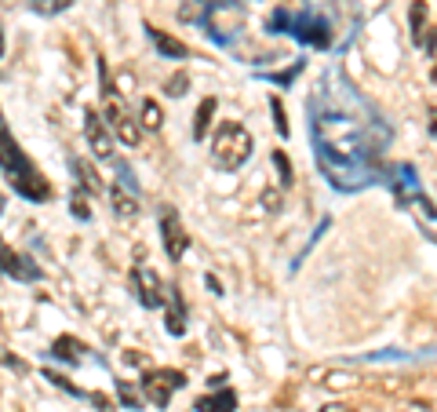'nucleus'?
Masks as SVG:
<instances>
[{
	"label": "nucleus",
	"mask_w": 437,
	"mask_h": 412,
	"mask_svg": "<svg viewBox=\"0 0 437 412\" xmlns=\"http://www.w3.org/2000/svg\"><path fill=\"white\" fill-rule=\"evenodd\" d=\"M310 139L325 179L353 194L376 179L390 128L343 73H328L310 95Z\"/></svg>",
	"instance_id": "obj_1"
},
{
	"label": "nucleus",
	"mask_w": 437,
	"mask_h": 412,
	"mask_svg": "<svg viewBox=\"0 0 437 412\" xmlns=\"http://www.w3.org/2000/svg\"><path fill=\"white\" fill-rule=\"evenodd\" d=\"M0 171L8 176V183L15 186V194H22L26 201H47L52 186L37 171V165L22 153V146L15 142V135L8 132V121L0 114Z\"/></svg>",
	"instance_id": "obj_2"
},
{
	"label": "nucleus",
	"mask_w": 437,
	"mask_h": 412,
	"mask_svg": "<svg viewBox=\"0 0 437 412\" xmlns=\"http://www.w3.org/2000/svg\"><path fill=\"white\" fill-rule=\"evenodd\" d=\"M252 146H255V142H252L245 124L226 121V124H219V132L212 135V161L222 171H237L252 157Z\"/></svg>",
	"instance_id": "obj_3"
},
{
	"label": "nucleus",
	"mask_w": 437,
	"mask_h": 412,
	"mask_svg": "<svg viewBox=\"0 0 437 412\" xmlns=\"http://www.w3.org/2000/svg\"><path fill=\"white\" fill-rule=\"evenodd\" d=\"M291 37L302 47H328L332 44V26L321 15H291Z\"/></svg>",
	"instance_id": "obj_4"
},
{
	"label": "nucleus",
	"mask_w": 437,
	"mask_h": 412,
	"mask_svg": "<svg viewBox=\"0 0 437 412\" xmlns=\"http://www.w3.org/2000/svg\"><path fill=\"white\" fill-rule=\"evenodd\" d=\"M160 241H164V252L171 263H179L183 252L190 248V234L183 230V219L175 208H164V215H160Z\"/></svg>",
	"instance_id": "obj_5"
},
{
	"label": "nucleus",
	"mask_w": 437,
	"mask_h": 412,
	"mask_svg": "<svg viewBox=\"0 0 437 412\" xmlns=\"http://www.w3.org/2000/svg\"><path fill=\"white\" fill-rule=\"evenodd\" d=\"M132 284H135L142 307H150V310L160 307V299H164V296H160V277L150 270V266H135V270H132Z\"/></svg>",
	"instance_id": "obj_6"
},
{
	"label": "nucleus",
	"mask_w": 437,
	"mask_h": 412,
	"mask_svg": "<svg viewBox=\"0 0 437 412\" xmlns=\"http://www.w3.org/2000/svg\"><path fill=\"white\" fill-rule=\"evenodd\" d=\"M84 135L91 142L95 157H113V135H109V128L102 124V117L95 114V109H88V114H84Z\"/></svg>",
	"instance_id": "obj_7"
},
{
	"label": "nucleus",
	"mask_w": 437,
	"mask_h": 412,
	"mask_svg": "<svg viewBox=\"0 0 437 412\" xmlns=\"http://www.w3.org/2000/svg\"><path fill=\"white\" fill-rule=\"evenodd\" d=\"M404 208H412V215H415V223H419V230H423L430 241L437 245V204L427 197V194H415Z\"/></svg>",
	"instance_id": "obj_8"
},
{
	"label": "nucleus",
	"mask_w": 437,
	"mask_h": 412,
	"mask_svg": "<svg viewBox=\"0 0 437 412\" xmlns=\"http://www.w3.org/2000/svg\"><path fill=\"white\" fill-rule=\"evenodd\" d=\"M390 190H394L397 204H408L415 194H423V190H419V179H415V168L412 165H397L390 171Z\"/></svg>",
	"instance_id": "obj_9"
},
{
	"label": "nucleus",
	"mask_w": 437,
	"mask_h": 412,
	"mask_svg": "<svg viewBox=\"0 0 437 412\" xmlns=\"http://www.w3.org/2000/svg\"><path fill=\"white\" fill-rule=\"evenodd\" d=\"M142 390H146V398H150L157 409H168L171 390H175V387H171L160 372H146V376H142Z\"/></svg>",
	"instance_id": "obj_10"
},
{
	"label": "nucleus",
	"mask_w": 437,
	"mask_h": 412,
	"mask_svg": "<svg viewBox=\"0 0 437 412\" xmlns=\"http://www.w3.org/2000/svg\"><path fill=\"white\" fill-rule=\"evenodd\" d=\"M146 29H150V40L157 44V52L164 55V59H175V62L190 59V47H186L179 37H171V33H160V29H153V26H146Z\"/></svg>",
	"instance_id": "obj_11"
},
{
	"label": "nucleus",
	"mask_w": 437,
	"mask_h": 412,
	"mask_svg": "<svg viewBox=\"0 0 437 412\" xmlns=\"http://www.w3.org/2000/svg\"><path fill=\"white\" fill-rule=\"evenodd\" d=\"M168 299H171V307H168V314H164V325H168L171 336H183V332H186V307H183V292H179V289H171V292H168Z\"/></svg>",
	"instance_id": "obj_12"
},
{
	"label": "nucleus",
	"mask_w": 437,
	"mask_h": 412,
	"mask_svg": "<svg viewBox=\"0 0 437 412\" xmlns=\"http://www.w3.org/2000/svg\"><path fill=\"white\" fill-rule=\"evenodd\" d=\"M237 409V394L233 390H219L212 398H201L197 402V412H233Z\"/></svg>",
	"instance_id": "obj_13"
},
{
	"label": "nucleus",
	"mask_w": 437,
	"mask_h": 412,
	"mask_svg": "<svg viewBox=\"0 0 437 412\" xmlns=\"http://www.w3.org/2000/svg\"><path fill=\"white\" fill-rule=\"evenodd\" d=\"M80 351H84V346H80L73 336H59V339L52 343V354H55L59 361H66V365H77V361H80Z\"/></svg>",
	"instance_id": "obj_14"
},
{
	"label": "nucleus",
	"mask_w": 437,
	"mask_h": 412,
	"mask_svg": "<svg viewBox=\"0 0 437 412\" xmlns=\"http://www.w3.org/2000/svg\"><path fill=\"white\" fill-rule=\"evenodd\" d=\"M73 171H77V179H80V190H88V194H102V179L95 176V168L88 161L73 157Z\"/></svg>",
	"instance_id": "obj_15"
},
{
	"label": "nucleus",
	"mask_w": 437,
	"mask_h": 412,
	"mask_svg": "<svg viewBox=\"0 0 437 412\" xmlns=\"http://www.w3.org/2000/svg\"><path fill=\"white\" fill-rule=\"evenodd\" d=\"M109 201H113V212H117V215H135L139 212V204H135V194L132 197H128V190L117 183V186H109Z\"/></svg>",
	"instance_id": "obj_16"
},
{
	"label": "nucleus",
	"mask_w": 437,
	"mask_h": 412,
	"mask_svg": "<svg viewBox=\"0 0 437 412\" xmlns=\"http://www.w3.org/2000/svg\"><path fill=\"white\" fill-rule=\"evenodd\" d=\"M212 117H215V99H201L197 117H193V139H197V142L208 135V124H212Z\"/></svg>",
	"instance_id": "obj_17"
},
{
	"label": "nucleus",
	"mask_w": 437,
	"mask_h": 412,
	"mask_svg": "<svg viewBox=\"0 0 437 412\" xmlns=\"http://www.w3.org/2000/svg\"><path fill=\"white\" fill-rule=\"evenodd\" d=\"M8 274L19 277V281H40V266L29 259V256H15V263H11Z\"/></svg>",
	"instance_id": "obj_18"
},
{
	"label": "nucleus",
	"mask_w": 437,
	"mask_h": 412,
	"mask_svg": "<svg viewBox=\"0 0 437 412\" xmlns=\"http://www.w3.org/2000/svg\"><path fill=\"white\" fill-rule=\"evenodd\" d=\"M160 124H164V114H160V106H157L153 99H146V102H142V128L160 132Z\"/></svg>",
	"instance_id": "obj_19"
},
{
	"label": "nucleus",
	"mask_w": 437,
	"mask_h": 412,
	"mask_svg": "<svg viewBox=\"0 0 437 412\" xmlns=\"http://www.w3.org/2000/svg\"><path fill=\"white\" fill-rule=\"evenodd\" d=\"M117 398H121L124 409H142V394L128 383V379H117Z\"/></svg>",
	"instance_id": "obj_20"
},
{
	"label": "nucleus",
	"mask_w": 437,
	"mask_h": 412,
	"mask_svg": "<svg viewBox=\"0 0 437 412\" xmlns=\"http://www.w3.org/2000/svg\"><path fill=\"white\" fill-rule=\"evenodd\" d=\"M70 212H73L77 219H84V223L91 219V208H88V190H73V194H70Z\"/></svg>",
	"instance_id": "obj_21"
},
{
	"label": "nucleus",
	"mask_w": 437,
	"mask_h": 412,
	"mask_svg": "<svg viewBox=\"0 0 437 412\" xmlns=\"http://www.w3.org/2000/svg\"><path fill=\"white\" fill-rule=\"evenodd\" d=\"M408 22H412V40H423V22H427V4H423V0H415V4H412Z\"/></svg>",
	"instance_id": "obj_22"
},
{
	"label": "nucleus",
	"mask_w": 437,
	"mask_h": 412,
	"mask_svg": "<svg viewBox=\"0 0 437 412\" xmlns=\"http://www.w3.org/2000/svg\"><path fill=\"white\" fill-rule=\"evenodd\" d=\"M73 4V0H29V8H33L37 15H59V11H66Z\"/></svg>",
	"instance_id": "obj_23"
},
{
	"label": "nucleus",
	"mask_w": 437,
	"mask_h": 412,
	"mask_svg": "<svg viewBox=\"0 0 437 412\" xmlns=\"http://www.w3.org/2000/svg\"><path fill=\"white\" fill-rule=\"evenodd\" d=\"M273 168H277V176H281V186H291V161H288V153L284 150H273Z\"/></svg>",
	"instance_id": "obj_24"
},
{
	"label": "nucleus",
	"mask_w": 437,
	"mask_h": 412,
	"mask_svg": "<svg viewBox=\"0 0 437 412\" xmlns=\"http://www.w3.org/2000/svg\"><path fill=\"white\" fill-rule=\"evenodd\" d=\"M270 109H273V128H277V135L288 139V117H284V106L277 95H270Z\"/></svg>",
	"instance_id": "obj_25"
},
{
	"label": "nucleus",
	"mask_w": 437,
	"mask_h": 412,
	"mask_svg": "<svg viewBox=\"0 0 437 412\" xmlns=\"http://www.w3.org/2000/svg\"><path fill=\"white\" fill-rule=\"evenodd\" d=\"M270 33H291V15L284 8H277L270 15Z\"/></svg>",
	"instance_id": "obj_26"
},
{
	"label": "nucleus",
	"mask_w": 437,
	"mask_h": 412,
	"mask_svg": "<svg viewBox=\"0 0 437 412\" xmlns=\"http://www.w3.org/2000/svg\"><path fill=\"white\" fill-rule=\"evenodd\" d=\"M186 88H190V73H175V77H168V84H164V91L171 95V99L186 95Z\"/></svg>",
	"instance_id": "obj_27"
},
{
	"label": "nucleus",
	"mask_w": 437,
	"mask_h": 412,
	"mask_svg": "<svg viewBox=\"0 0 437 412\" xmlns=\"http://www.w3.org/2000/svg\"><path fill=\"white\" fill-rule=\"evenodd\" d=\"M44 379H52V383L59 387V390H66V394H73V398H84V390H80L77 383H70L66 376H59V372H44Z\"/></svg>",
	"instance_id": "obj_28"
},
{
	"label": "nucleus",
	"mask_w": 437,
	"mask_h": 412,
	"mask_svg": "<svg viewBox=\"0 0 437 412\" xmlns=\"http://www.w3.org/2000/svg\"><path fill=\"white\" fill-rule=\"evenodd\" d=\"M302 66H306V62L299 59V62H296V66H288L284 73H270V77H266V81H273V84H291V81H296V77H299V70H302Z\"/></svg>",
	"instance_id": "obj_29"
},
{
	"label": "nucleus",
	"mask_w": 437,
	"mask_h": 412,
	"mask_svg": "<svg viewBox=\"0 0 437 412\" xmlns=\"http://www.w3.org/2000/svg\"><path fill=\"white\" fill-rule=\"evenodd\" d=\"M11 263H15V252L8 248V241H4V237H0V270H11Z\"/></svg>",
	"instance_id": "obj_30"
},
{
	"label": "nucleus",
	"mask_w": 437,
	"mask_h": 412,
	"mask_svg": "<svg viewBox=\"0 0 437 412\" xmlns=\"http://www.w3.org/2000/svg\"><path fill=\"white\" fill-rule=\"evenodd\" d=\"M88 398H91V405L99 409V412H113V398H109V394H88Z\"/></svg>",
	"instance_id": "obj_31"
},
{
	"label": "nucleus",
	"mask_w": 437,
	"mask_h": 412,
	"mask_svg": "<svg viewBox=\"0 0 437 412\" xmlns=\"http://www.w3.org/2000/svg\"><path fill=\"white\" fill-rule=\"evenodd\" d=\"M160 376H164L175 390H179V387H186V376H183V372H175V369H160Z\"/></svg>",
	"instance_id": "obj_32"
},
{
	"label": "nucleus",
	"mask_w": 437,
	"mask_h": 412,
	"mask_svg": "<svg viewBox=\"0 0 437 412\" xmlns=\"http://www.w3.org/2000/svg\"><path fill=\"white\" fill-rule=\"evenodd\" d=\"M0 358H4V365H8V369H15V372H26V361H22V358H11V354H0Z\"/></svg>",
	"instance_id": "obj_33"
},
{
	"label": "nucleus",
	"mask_w": 437,
	"mask_h": 412,
	"mask_svg": "<svg viewBox=\"0 0 437 412\" xmlns=\"http://www.w3.org/2000/svg\"><path fill=\"white\" fill-rule=\"evenodd\" d=\"M321 412H358V409H350V405H343V402H328Z\"/></svg>",
	"instance_id": "obj_34"
},
{
	"label": "nucleus",
	"mask_w": 437,
	"mask_h": 412,
	"mask_svg": "<svg viewBox=\"0 0 437 412\" xmlns=\"http://www.w3.org/2000/svg\"><path fill=\"white\" fill-rule=\"evenodd\" d=\"M124 361H128V365H146V358L135 354V351H124Z\"/></svg>",
	"instance_id": "obj_35"
},
{
	"label": "nucleus",
	"mask_w": 437,
	"mask_h": 412,
	"mask_svg": "<svg viewBox=\"0 0 437 412\" xmlns=\"http://www.w3.org/2000/svg\"><path fill=\"white\" fill-rule=\"evenodd\" d=\"M204 284H208V289H212V292H215V296H222V284H219V281H215V277H212V274H208V277H204Z\"/></svg>",
	"instance_id": "obj_36"
},
{
	"label": "nucleus",
	"mask_w": 437,
	"mask_h": 412,
	"mask_svg": "<svg viewBox=\"0 0 437 412\" xmlns=\"http://www.w3.org/2000/svg\"><path fill=\"white\" fill-rule=\"evenodd\" d=\"M430 132L437 135V109H434V114H430Z\"/></svg>",
	"instance_id": "obj_37"
},
{
	"label": "nucleus",
	"mask_w": 437,
	"mask_h": 412,
	"mask_svg": "<svg viewBox=\"0 0 437 412\" xmlns=\"http://www.w3.org/2000/svg\"><path fill=\"white\" fill-rule=\"evenodd\" d=\"M0 59H4V29H0Z\"/></svg>",
	"instance_id": "obj_38"
},
{
	"label": "nucleus",
	"mask_w": 437,
	"mask_h": 412,
	"mask_svg": "<svg viewBox=\"0 0 437 412\" xmlns=\"http://www.w3.org/2000/svg\"><path fill=\"white\" fill-rule=\"evenodd\" d=\"M0 212H4V201H0Z\"/></svg>",
	"instance_id": "obj_39"
}]
</instances>
